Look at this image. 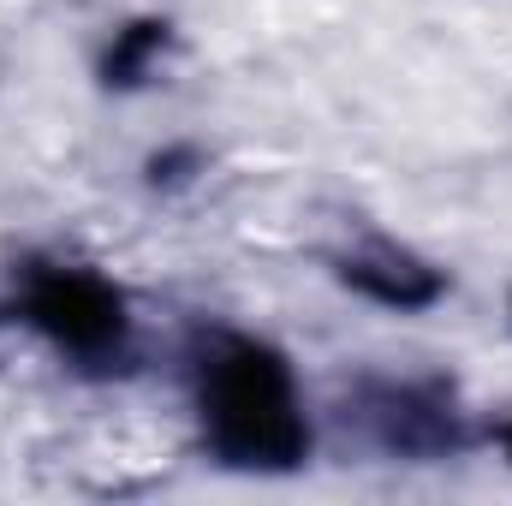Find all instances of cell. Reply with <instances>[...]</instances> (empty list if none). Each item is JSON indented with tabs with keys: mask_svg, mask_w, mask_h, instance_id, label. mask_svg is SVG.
<instances>
[{
	"mask_svg": "<svg viewBox=\"0 0 512 506\" xmlns=\"http://www.w3.org/2000/svg\"><path fill=\"white\" fill-rule=\"evenodd\" d=\"M215 429L221 447L251 459V465H280L298 447V423L286 405V381L274 376L268 358H233L215 376Z\"/></svg>",
	"mask_w": 512,
	"mask_h": 506,
	"instance_id": "1",
	"label": "cell"
}]
</instances>
